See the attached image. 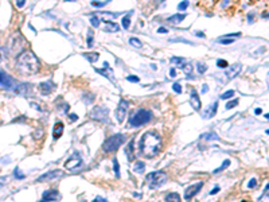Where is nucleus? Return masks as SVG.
<instances>
[{"instance_id": "nucleus-32", "label": "nucleus", "mask_w": 269, "mask_h": 202, "mask_svg": "<svg viewBox=\"0 0 269 202\" xmlns=\"http://www.w3.org/2000/svg\"><path fill=\"white\" fill-rule=\"evenodd\" d=\"M113 168H115L116 178H120V166H119V162H117V158L113 159Z\"/></svg>"}, {"instance_id": "nucleus-13", "label": "nucleus", "mask_w": 269, "mask_h": 202, "mask_svg": "<svg viewBox=\"0 0 269 202\" xmlns=\"http://www.w3.org/2000/svg\"><path fill=\"white\" fill-rule=\"evenodd\" d=\"M55 83L53 81H44V82H40L39 83V90L42 94L47 96V94H51V93L55 90Z\"/></svg>"}, {"instance_id": "nucleus-56", "label": "nucleus", "mask_w": 269, "mask_h": 202, "mask_svg": "<svg viewBox=\"0 0 269 202\" xmlns=\"http://www.w3.org/2000/svg\"><path fill=\"white\" fill-rule=\"evenodd\" d=\"M207 85H206V83H205V85H203V86H202V93H206V92H207Z\"/></svg>"}, {"instance_id": "nucleus-12", "label": "nucleus", "mask_w": 269, "mask_h": 202, "mask_svg": "<svg viewBox=\"0 0 269 202\" xmlns=\"http://www.w3.org/2000/svg\"><path fill=\"white\" fill-rule=\"evenodd\" d=\"M0 85L4 89H12L16 85V81L8 74H5L4 71H0Z\"/></svg>"}, {"instance_id": "nucleus-8", "label": "nucleus", "mask_w": 269, "mask_h": 202, "mask_svg": "<svg viewBox=\"0 0 269 202\" xmlns=\"http://www.w3.org/2000/svg\"><path fill=\"white\" fill-rule=\"evenodd\" d=\"M61 198H62L61 193L57 189H50V190L43 191L42 199L39 202H57V201H61Z\"/></svg>"}, {"instance_id": "nucleus-35", "label": "nucleus", "mask_w": 269, "mask_h": 202, "mask_svg": "<svg viewBox=\"0 0 269 202\" xmlns=\"http://www.w3.org/2000/svg\"><path fill=\"white\" fill-rule=\"evenodd\" d=\"M182 69H183V71L186 73V75H190V77H191V73H193V66L190 65V63H186Z\"/></svg>"}, {"instance_id": "nucleus-44", "label": "nucleus", "mask_w": 269, "mask_h": 202, "mask_svg": "<svg viewBox=\"0 0 269 202\" xmlns=\"http://www.w3.org/2000/svg\"><path fill=\"white\" fill-rule=\"evenodd\" d=\"M248 187H249V189H256L257 187V180L254 179V178L250 179L249 180V183H248Z\"/></svg>"}, {"instance_id": "nucleus-18", "label": "nucleus", "mask_w": 269, "mask_h": 202, "mask_svg": "<svg viewBox=\"0 0 269 202\" xmlns=\"http://www.w3.org/2000/svg\"><path fill=\"white\" fill-rule=\"evenodd\" d=\"M102 23H105L104 30H105L106 32H113V31H119L120 30V26L115 22H110V20H102Z\"/></svg>"}, {"instance_id": "nucleus-48", "label": "nucleus", "mask_w": 269, "mask_h": 202, "mask_svg": "<svg viewBox=\"0 0 269 202\" xmlns=\"http://www.w3.org/2000/svg\"><path fill=\"white\" fill-rule=\"evenodd\" d=\"M218 191H219V186H217V187H214V189H213L211 191H210V195H214V194H217Z\"/></svg>"}, {"instance_id": "nucleus-43", "label": "nucleus", "mask_w": 269, "mask_h": 202, "mask_svg": "<svg viewBox=\"0 0 269 202\" xmlns=\"http://www.w3.org/2000/svg\"><path fill=\"white\" fill-rule=\"evenodd\" d=\"M172 89H174V92L178 93V94H180L182 93V88H180V85H179L178 82H175L174 85H172Z\"/></svg>"}, {"instance_id": "nucleus-17", "label": "nucleus", "mask_w": 269, "mask_h": 202, "mask_svg": "<svg viewBox=\"0 0 269 202\" xmlns=\"http://www.w3.org/2000/svg\"><path fill=\"white\" fill-rule=\"evenodd\" d=\"M62 133H63V123H62V121H57V123H55V125H54V129H53L54 140L59 139V137L62 136Z\"/></svg>"}, {"instance_id": "nucleus-41", "label": "nucleus", "mask_w": 269, "mask_h": 202, "mask_svg": "<svg viewBox=\"0 0 269 202\" xmlns=\"http://www.w3.org/2000/svg\"><path fill=\"white\" fill-rule=\"evenodd\" d=\"M86 42H88V47H92L93 46V32L92 31L88 32V39H86Z\"/></svg>"}, {"instance_id": "nucleus-1", "label": "nucleus", "mask_w": 269, "mask_h": 202, "mask_svg": "<svg viewBox=\"0 0 269 202\" xmlns=\"http://www.w3.org/2000/svg\"><path fill=\"white\" fill-rule=\"evenodd\" d=\"M163 141L159 132L147 131L139 141V154L147 159H152L162 151Z\"/></svg>"}, {"instance_id": "nucleus-2", "label": "nucleus", "mask_w": 269, "mask_h": 202, "mask_svg": "<svg viewBox=\"0 0 269 202\" xmlns=\"http://www.w3.org/2000/svg\"><path fill=\"white\" fill-rule=\"evenodd\" d=\"M18 69L23 74H35L40 69V63L38 58L31 51H22L16 58Z\"/></svg>"}, {"instance_id": "nucleus-57", "label": "nucleus", "mask_w": 269, "mask_h": 202, "mask_svg": "<svg viewBox=\"0 0 269 202\" xmlns=\"http://www.w3.org/2000/svg\"><path fill=\"white\" fill-rule=\"evenodd\" d=\"M261 112H262V110H261V109H260V108H257V109H256V110H254V113H256V114H260V113H261Z\"/></svg>"}, {"instance_id": "nucleus-34", "label": "nucleus", "mask_w": 269, "mask_h": 202, "mask_svg": "<svg viewBox=\"0 0 269 202\" xmlns=\"http://www.w3.org/2000/svg\"><path fill=\"white\" fill-rule=\"evenodd\" d=\"M233 96H234V90L231 89V90H227V92H225L223 94H221V100H229V98H231Z\"/></svg>"}, {"instance_id": "nucleus-28", "label": "nucleus", "mask_w": 269, "mask_h": 202, "mask_svg": "<svg viewBox=\"0 0 269 202\" xmlns=\"http://www.w3.org/2000/svg\"><path fill=\"white\" fill-rule=\"evenodd\" d=\"M229 166H230V160H229V159H226V160H223V164H222V166H219L218 168H215V170L213 171V174H218V172L223 171V170H225V168H227Z\"/></svg>"}, {"instance_id": "nucleus-5", "label": "nucleus", "mask_w": 269, "mask_h": 202, "mask_svg": "<svg viewBox=\"0 0 269 202\" xmlns=\"http://www.w3.org/2000/svg\"><path fill=\"white\" fill-rule=\"evenodd\" d=\"M146 179L150 183L151 189H158L160 186H163V183L167 182V174L164 171H154V172H150L146 176Z\"/></svg>"}, {"instance_id": "nucleus-49", "label": "nucleus", "mask_w": 269, "mask_h": 202, "mask_svg": "<svg viewBox=\"0 0 269 202\" xmlns=\"http://www.w3.org/2000/svg\"><path fill=\"white\" fill-rule=\"evenodd\" d=\"M24 4H26V1H24V0H19V1H16V5H18L19 8H22Z\"/></svg>"}, {"instance_id": "nucleus-53", "label": "nucleus", "mask_w": 269, "mask_h": 202, "mask_svg": "<svg viewBox=\"0 0 269 202\" xmlns=\"http://www.w3.org/2000/svg\"><path fill=\"white\" fill-rule=\"evenodd\" d=\"M31 106H32V108H35L36 110H42V109H40V106H39V105H36L35 102H31Z\"/></svg>"}, {"instance_id": "nucleus-19", "label": "nucleus", "mask_w": 269, "mask_h": 202, "mask_svg": "<svg viewBox=\"0 0 269 202\" xmlns=\"http://www.w3.org/2000/svg\"><path fill=\"white\" fill-rule=\"evenodd\" d=\"M186 18V13H175L167 19V23H171V24H179L182 23V20Z\"/></svg>"}, {"instance_id": "nucleus-36", "label": "nucleus", "mask_w": 269, "mask_h": 202, "mask_svg": "<svg viewBox=\"0 0 269 202\" xmlns=\"http://www.w3.org/2000/svg\"><path fill=\"white\" fill-rule=\"evenodd\" d=\"M217 66H218L219 69H226V67L229 66V63H227V61H225V59H218V61H217Z\"/></svg>"}, {"instance_id": "nucleus-38", "label": "nucleus", "mask_w": 269, "mask_h": 202, "mask_svg": "<svg viewBox=\"0 0 269 202\" xmlns=\"http://www.w3.org/2000/svg\"><path fill=\"white\" fill-rule=\"evenodd\" d=\"M238 105V100H233V101H229L227 104H226V109H231V108H234V106Z\"/></svg>"}, {"instance_id": "nucleus-45", "label": "nucleus", "mask_w": 269, "mask_h": 202, "mask_svg": "<svg viewBox=\"0 0 269 202\" xmlns=\"http://www.w3.org/2000/svg\"><path fill=\"white\" fill-rule=\"evenodd\" d=\"M127 79H128L129 82H139V81H140V78H139L137 75H128Z\"/></svg>"}, {"instance_id": "nucleus-3", "label": "nucleus", "mask_w": 269, "mask_h": 202, "mask_svg": "<svg viewBox=\"0 0 269 202\" xmlns=\"http://www.w3.org/2000/svg\"><path fill=\"white\" fill-rule=\"evenodd\" d=\"M154 117V113L151 112L150 109H146V108H140L137 109L136 112H133L129 117V125L131 127H141L144 124L150 123Z\"/></svg>"}, {"instance_id": "nucleus-16", "label": "nucleus", "mask_w": 269, "mask_h": 202, "mask_svg": "<svg viewBox=\"0 0 269 202\" xmlns=\"http://www.w3.org/2000/svg\"><path fill=\"white\" fill-rule=\"evenodd\" d=\"M239 71H241V65H239V63H234V65H231L229 69L226 70V77L229 79H231L238 74Z\"/></svg>"}, {"instance_id": "nucleus-39", "label": "nucleus", "mask_w": 269, "mask_h": 202, "mask_svg": "<svg viewBox=\"0 0 269 202\" xmlns=\"http://www.w3.org/2000/svg\"><path fill=\"white\" fill-rule=\"evenodd\" d=\"M187 7H189V1H187V0H184V1H182V3L178 4V9H179V11H184Z\"/></svg>"}, {"instance_id": "nucleus-29", "label": "nucleus", "mask_w": 269, "mask_h": 202, "mask_svg": "<svg viewBox=\"0 0 269 202\" xmlns=\"http://www.w3.org/2000/svg\"><path fill=\"white\" fill-rule=\"evenodd\" d=\"M201 139H202V140H205V139H209V140H211V139L218 140L219 137L217 136V133H214V132H209V133H203L202 136H201Z\"/></svg>"}, {"instance_id": "nucleus-50", "label": "nucleus", "mask_w": 269, "mask_h": 202, "mask_svg": "<svg viewBox=\"0 0 269 202\" xmlns=\"http://www.w3.org/2000/svg\"><path fill=\"white\" fill-rule=\"evenodd\" d=\"M4 59V48H1L0 47V62Z\"/></svg>"}, {"instance_id": "nucleus-33", "label": "nucleus", "mask_w": 269, "mask_h": 202, "mask_svg": "<svg viewBox=\"0 0 269 202\" xmlns=\"http://www.w3.org/2000/svg\"><path fill=\"white\" fill-rule=\"evenodd\" d=\"M90 23H92L93 27H100V23H101V20H100V18L98 16H96V15H93L92 18H90Z\"/></svg>"}, {"instance_id": "nucleus-54", "label": "nucleus", "mask_w": 269, "mask_h": 202, "mask_svg": "<svg viewBox=\"0 0 269 202\" xmlns=\"http://www.w3.org/2000/svg\"><path fill=\"white\" fill-rule=\"evenodd\" d=\"M195 35H197V36H201V38H205V34H203L202 31H197V32H195Z\"/></svg>"}, {"instance_id": "nucleus-10", "label": "nucleus", "mask_w": 269, "mask_h": 202, "mask_svg": "<svg viewBox=\"0 0 269 202\" xmlns=\"http://www.w3.org/2000/svg\"><path fill=\"white\" fill-rule=\"evenodd\" d=\"M202 187H203V182H198V183H194V184H191V186H189L184 191V199L186 201H190L194 195H197L199 193V190L202 189Z\"/></svg>"}, {"instance_id": "nucleus-7", "label": "nucleus", "mask_w": 269, "mask_h": 202, "mask_svg": "<svg viewBox=\"0 0 269 202\" xmlns=\"http://www.w3.org/2000/svg\"><path fill=\"white\" fill-rule=\"evenodd\" d=\"M90 117L93 120H97V121L108 123L109 121V110L106 109L105 106H94L90 112Z\"/></svg>"}, {"instance_id": "nucleus-46", "label": "nucleus", "mask_w": 269, "mask_h": 202, "mask_svg": "<svg viewBox=\"0 0 269 202\" xmlns=\"http://www.w3.org/2000/svg\"><path fill=\"white\" fill-rule=\"evenodd\" d=\"M158 32H159V34H168V30L166 27H159V28H158Z\"/></svg>"}, {"instance_id": "nucleus-51", "label": "nucleus", "mask_w": 269, "mask_h": 202, "mask_svg": "<svg viewBox=\"0 0 269 202\" xmlns=\"http://www.w3.org/2000/svg\"><path fill=\"white\" fill-rule=\"evenodd\" d=\"M69 117L71 119V121H75V120H78V116H77V114H74V113L69 114Z\"/></svg>"}, {"instance_id": "nucleus-22", "label": "nucleus", "mask_w": 269, "mask_h": 202, "mask_svg": "<svg viewBox=\"0 0 269 202\" xmlns=\"http://www.w3.org/2000/svg\"><path fill=\"white\" fill-rule=\"evenodd\" d=\"M19 88L15 89L16 93H23V94H27V93L31 92V85L30 83H19Z\"/></svg>"}, {"instance_id": "nucleus-26", "label": "nucleus", "mask_w": 269, "mask_h": 202, "mask_svg": "<svg viewBox=\"0 0 269 202\" xmlns=\"http://www.w3.org/2000/svg\"><path fill=\"white\" fill-rule=\"evenodd\" d=\"M171 63H175L178 67H183L186 65V59L184 58H179V57H172L171 58Z\"/></svg>"}, {"instance_id": "nucleus-40", "label": "nucleus", "mask_w": 269, "mask_h": 202, "mask_svg": "<svg viewBox=\"0 0 269 202\" xmlns=\"http://www.w3.org/2000/svg\"><path fill=\"white\" fill-rule=\"evenodd\" d=\"M198 73L199 74H203V73H206V70H207V66L203 65V63H198Z\"/></svg>"}, {"instance_id": "nucleus-27", "label": "nucleus", "mask_w": 269, "mask_h": 202, "mask_svg": "<svg viewBox=\"0 0 269 202\" xmlns=\"http://www.w3.org/2000/svg\"><path fill=\"white\" fill-rule=\"evenodd\" d=\"M131 15H132V12H128L123 18V20H121V24H123V27L125 28V30L129 28V26H131Z\"/></svg>"}, {"instance_id": "nucleus-31", "label": "nucleus", "mask_w": 269, "mask_h": 202, "mask_svg": "<svg viewBox=\"0 0 269 202\" xmlns=\"http://www.w3.org/2000/svg\"><path fill=\"white\" fill-rule=\"evenodd\" d=\"M13 176H15L16 179H24V178H26V175H24V174L19 170V167H16V168L13 170Z\"/></svg>"}, {"instance_id": "nucleus-23", "label": "nucleus", "mask_w": 269, "mask_h": 202, "mask_svg": "<svg viewBox=\"0 0 269 202\" xmlns=\"http://www.w3.org/2000/svg\"><path fill=\"white\" fill-rule=\"evenodd\" d=\"M167 202H180V195L178 193H168L166 194V198H164Z\"/></svg>"}, {"instance_id": "nucleus-25", "label": "nucleus", "mask_w": 269, "mask_h": 202, "mask_svg": "<svg viewBox=\"0 0 269 202\" xmlns=\"http://www.w3.org/2000/svg\"><path fill=\"white\" fill-rule=\"evenodd\" d=\"M133 170H135V172H136V174H143V172L146 171V163L136 162V163H135V166H133Z\"/></svg>"}, {"instance_id": "nucleus-30", "label": "nucleus", "mask_w": 269, "mask_h": 202, "mask_svg": "<svg viewBox=\"0 0 269 202\" xmlns=\"http://www.w3.org/2000/svg\"><path fill=\"white\" fill-rule=\"evenodd\" d=\"M129 43L132 44L133 47H136V48H141V47H143V43H141L140 39H137V38H131V39H129Z\"/></svg>"}, {"instance_id": "nucleus-15", "label": "nucleus", "mask_w": 269, "mask_h": 202, "mask_svg": "<svg viewBox=\"0 0 269 202\" xmlns=\"http://www.w3.org/2000/svg\"><path fill=\"white\" fill-rule=\"evenodd\" d=\"M190 105L193 106V109H195V110H199V109H201V106H202V104H201V100H199V94H198V92H197L194 88H191Z\"/></svg>"}, {"instance_id": "nucleus-37", "label": "nucleus", "mask_w": 269, "mask_h": 202, "mask_svg": "<svg viewBox=\"0 0 269 202\" xmlns=\"http://www.w3.org/2000/svg\"><path fill=\"white\" fill-rule=\"evenodd\" d=\"M90 3H92L93 7H104L109 3V0H106V1H90Z\"/></svg>"}, {"instance_id": "nucleus-20", "label": "nucleus", "mask_w": 269, "mask_h": 202, "mask_svg": "<svg viewBox=\"0 0 269 202\" xmlns=\"http://www.w3.org/2000/svg\"><path fill=\"white\" fill-rule=\"evenodd\" d=\"M133 141H135V139H132V140L128 143V145L125 147V155H127V158H128L129 162H132L133 159H135V151H133Z\"/></svg>"}, {"instance_id": "nucleus-9", "label": "nucleus", "mask_w": 269, "mask_h": 202, "mask_svg": "<svg viewBox=\"0 0 269 202\" xmlns=\"http://www.w3.org/2000/svg\"><path fill=\"white\" fill-rule=\"evenodd\" d=\"M128 101L121 98L119 102V106L116 109V117H117V121L119 123H123L124 119H125V114H127V110H128Z\"/></svg>"}, {"instance_id": "nucleus-21", "label": "nucleus", "mask_w": 269, "mask_h": 202, "mask_svg": "<svg viewBox=\"0 0 269 202\" xmlns=\"http://www.w3.org/2000/svg\"><path fill=\"white\" fill-rule=\"evenodd\" d=\"M217 108H218V101H215V102H214L211 106H209L207 110H206V112L203 113V117H206V119H209V117H213V116L217 113Z\"/></svg>"}, {"instance_id": "nucleus-47", "label": "nucleus", "mask_w": 269, "mask_h": 202, "mask_svg": "<svg viewBox=\"0 0 269 202\" xmlns=\"http://www.w3.org/2000/svg\"><path fill=\"white\" fill-rule=\"evenodd\" d=\"M93 202H108V201H106L105 198H102V197H96Z\"/></svg>"}, {"instance_id": "nucleus-24", "label": "nucleus", "mask_w": 269, "mask_h": 202, "mask_svg": "<svg viewBox=\"0 0 269 202\" xmlns=\"http://www.w3.org/2000/svg\"><path fill=\"white\" fill-rule=\"evenodd\" d=\"M82 55H84V57L86 58L89 62H92V63L97 62L98 58H100V54H98V53H84Z\"/></svg>"}, {"instance_id": "nucleus-52", "label": "nucleus", "mask_w": 269, "mask_h": 202, "mask_svg": "<svg viewBox=\"0 0 269 202\" xmlns=\"http://www.w3.org/2000/svg\"><path fill=\"white\" fill-rule=\"evenodd\" d=\"M253 18H254V13H252V12L248 13V20H249V23H252V19Z\"/></svg>"}, {"instance_id": "nucleus-11", "label": "nucleus", "mask_w": 269, "mask_h": 202, "mask_svg": "<svg viewBox=\"0 0 269 202\" xmlns=\"http://www.w3.org/2000/svg\"><path fill=\"white\" fill-rule=\"evenodd\" d=\"M63 176V171L62 170H53V171H49V172H44L40 176H38V182H47V180H53L55 178H61Z\"/></svg>"}, {"instance_id": "nucleus-55", "label": "nucleus", "mask_w": 269, "mask_h": 202, "mask_svg": "<svg viewBox=\"0 0 269 202\" xmlns=\"http://www.w3.org/2000/svg\"><path fill=\"white\" fill-rule=\"evenodd\" d=\"M170 75H171V77H175V75H176V71H175V69H174V67L170 70Z\"/></svg>"}, {"instance_id": "nucleus-4", "label": "nucleus", "mask_w": 269, "mask_h": 202, "mask_svg": "<svg viewBox=\"0 0 269 202\" xmlns=\"http://www.w3.org/2000/svg\"><path fill=\"white\" fill-rule=\"evenodd\" d=\"M124 141H125V135L124 133H116L113 136H109L102 144V151L106 152V154L115 152L124 144Z\"/></svg>"}, {"instance_id": "nucleus-6", "label": "nucleus", "mask_w": 269, "mask_h": 202, "mask_svg": "<svg viewBox=\"0 0 269 202\" xmlns=\"http://www.w3.org/2000/svg\"><path fill=\"white\" fill-rule=\"evenodd\" d=\"M82 163H84L82 156L80 155V152L75 151V152H73V154L69 156V159H67L66 162H65V167H66L67 170H70V171H77V170L82 166Z\"/></svg>"}, {"instance_id": "nucleus-14", "label": "nucleus", "mask_w": 269, "mask_h": 202, "mask_svg": "<svg viewBox=\"0 0 269 202\" xmlns=\"http://www.w3.org/2000/svg\"><path fill=\"white\" fill-rule=\"evenodd\" d=\"M104 69H96V71H97L98 74H102L104 77H106L108 79H110L112 82H115L116 79H115V74H113V70L110 69V66H109V63L108 62H104Z\"/></svg>"}, {"instance_id": "nucleus-42", "label": "nucleus", "mask_w": 269, "mask_h": 202, "mask_svg": "<svg viewBox=\"0 0 269 202\" xmlns=\"http://www.w3.org/2000/svg\"><path fill=\"white\" fill-rule=\"evenodd\" d=\"M234 39H229V38H219L218 39V42H221L222 44H231L233 43Z\"/></svg>"}]
</instances>
